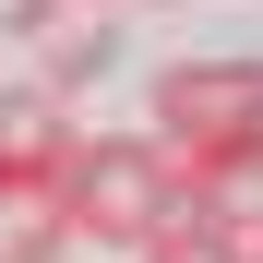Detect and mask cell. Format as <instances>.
<instances>
[{
    "label": "cell",
    "mask_w": 263,
    "mask_h": 263,
    "mask_svg": "<svg viewBox=\"0 0 263 263\" xmlns=\"http://www.w3.org/2000/svg\"><path fill=\"white\" fill-rule=\"evenodd\" d=\"M60 228L96 239V251H144L156 228H180V180L144 132H84L72 167H60Z\"/></svg>",
    "instance_id": "cell-1"
},
{
    "label": "cell",
    "mask_w": 263,
    "mask_h": 263,
    "mask_svg": "<svg viewBox=\"0 0 263 263\" xmlns=\"http://www.w3.org/2000/svg\"><path fill=\"white\" fill-rule=\"evenodd\" d=\"M263 132V60H167L156 72V132L144 144L167 167H192L215 144H251Z\"/></svg>",
    "instance_id": "cell-2"
},
{
    "label": "cell",
    "mask_w": 263,
    "mask_h": 263,
    "mask_svg": "<svg viewBox=\"0 0 263 263\" xmlns=\"http://www.w3.org/2000/svg\"><path fill=\"white\" fill-rule=\"evenodd\" d=\"M167 180H180V228H203L228 263H263V132L192 156V167H167Z\"/></svg>",
    "instance_id": "cell-3"
},
{
    "label": "cell",
    "mask_w": 263,
    "mask_h": 263,
    "mask_svg": "<svg viewBox=\"0 0 263 263\" xmlns=\"http://www.w3.org/2000/svg\"><path fill=\"white\" fill-rule=\"evenodd\" d=\"M84 132L60 120V96H0V192H60V167H72Z\"/></svg>",
    "instance_id": "cell-4"
},
{
    "label": "cell",
    "mask_w": 263,
    "mask_h": 263,
    "mask_svg": "<svg viewBox=\"0 0 263 263\" xmlns=\"http://www.w3.org/2000/svg\"><path fill=\"white\" fill-rule=\"evenodd\" d=\"M0 263H72L60 192H0Z\"/></svg>",
    "instance_id": "cell-5"
},
{
    "label": "cell",
    "mask_w": 263,
    "mask_h": 263,
    "mask_svg": "<svg viewBox=\"0 0 263 263\" xmlns=\"http://www.w3.org/2000/svg\"><path fill=\"white\" fill-rule=\"evenodd\" d=\"M24 48H72V36H108V0H12Z\"/></svg>",
    "instance_id": "cell-6"
},
{
    "label": "cell",
    "mask_w": 263,
    "mask_h": 263,
    "mask_svg": "<svg viewBox=\"0 0 263 263\" xmlns=\"http://www.w3.org/2000/svg\"><path fill=\"white\" fill-rule=\"evenodd\" d=\"M132 263H228V251H215L203 228H156V239H144V251H132Z\"/></svg>",
    "instance_id": "cell-7"
}]
</instances>
